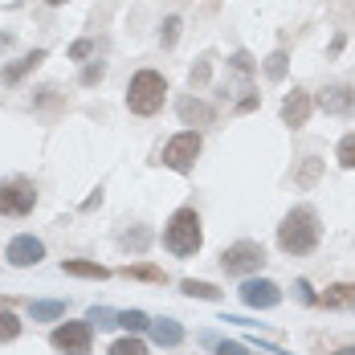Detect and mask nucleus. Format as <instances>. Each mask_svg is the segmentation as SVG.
<instances>
[{
    "label": "nucleus",
    "instance_id": "obj_35",
    "mask_svg": "<svg viewBox=\"0 0 355 355\" xmlns=\"http://www.w3.org/2000/svg\"><path fill=\"white\" fill-rule=\"evenodd\" d=\"M45 4H66V0H45Z\"/></svg>",
    "mask_w": 355,
    "mask_h": 355
},
{
    "label": "nucleus",
    "instance_id": "obj_30",
    "mask_svg": "<svg viewBox=\"0 0 355 355\" xmlns=\"http://www.w3.org/2000/svg\"><path fill=\"white\" fill-rule=\"evenodd\" d=\"M123 245L143 249V245H147V229H135V233H127V237H123Z\"/></svg>",
    "mask_w": 355,
    "mask_h": 355
},
{
    "label": "nucleus",
    "instance_id": "obj_16",
    "mask_svg": "<svg viewBox=\"0 0 355 355\" xmlns=\"http://www.w3.org/2000/svg\"><path fill=\"white\" fill-rule=\"evenodd\" d=\"M319 302L322 306H355V286H331Z\"/></svg>",
    "mask_w": 355,
    "mask_h": 355
},
{
    "label": "nucleus",
    "instance_id": "obj_26",
    "mask_svg": "<svg viewBox=\"0 0 355 355\" xmlns=\"http://www.w3.org/2000/svg\"><path fill=\"white\" fill-rule=\"evenodd\" d=\"M209 62H213V58H200V62L192 66V73H188V78H192V86H205V82H209V73H213Z\"/></svg>",
    "mask_w": 355,
    "mask_h": 355
},
{
    "label": "nucleus",
    "instance_id": "obj_12",
    "mask_svg": "<svg viewBox=\"0 0 355 355\" xmlns=\"http://www.w3.org/2000/svg\"><path fill=\"white\" fill-rule=\"evenodd\" d=\"M41 62H45V49H33V53H25L21 62H12V66H4V73H0V78H4L8 86H17V82H21V78H25L29 70H37Z\"/></svg>",
    "mask_w": 355,
    "mask_h": 355
},
{
    "label": "nucleus",
    "instance_id": "obj_21",
    "mask_svg": "<svg viewBox=\"0 0 355 355\" xmlns=\"http://www.w3.org/2000/svg\"><path fill=\"white\" fill-rule=\"evenodd\" d=\"M62 315H66V306H62V302H33V319L37 322L62 319Z\"/></svg>",
    "mask_w": 355,
    "mask_h": 355
},
{
    "label": "nucleus",
    "instance_id": "obj_22",
    "mask_svg": "<svg viewBox=\"0 0 355 355\" xmlns=\"http://www.w3.org/2000/svg\"><path fill=\"white\" fill-rule=\"evenodd\" d=\"M119 327H127V331H143V327H151V319H147L143 311H119Z\"/></svg>",
    "mask_w": 355,
    "mask_h": 355
},
{
    "label": "nucleus",
    "instance_id": "obj_33",
    "mask_svg": "<svg viewBox=\"0 0 355 355\" xmlns=\"http://www.w3.org/2000/svg\"><path fill=\"white\" fill-rule=\"evenodd\" d=\"M216 355H249V352L241 343H229V339H225V343H216Z\"/></svg>",
    "mask_w": 355,
    "mask_h": 355
},
{
    "label": "nucleus",
    "instance_id": "obj_34",
    "mask_svg": "<svg viewBox=\"0 0 355 355\" xmlns=\"http://www.w3.org/2000/svg\"><path fill=\"white\" fill-rule=\"evenodd\" d=\"M335 355H355V347H339V352H335Z\"/></svg>",
    "mask_w": 355,
    "mask_h": 355
},
{
    "label": "nucleus",
    "instance_id": "obj_29",
    "mask_svg": "<svg viewBox=\"0 0 355 355\" xmlns=\"http://www.w3.org/2000/svg\"><path fill=\"white\" fill-rule=\"evenodd\" d=\"M90 322H98V327H114V322H119V315H114V311H98V306H94V311H90Z\"/></svg>",
    "mask_w": 355,
    "mask_h": 355
},
{
    "label": "nucleus",
    "instance_id": "obj_20",
    "mask_svg": "<svg viewBox=\"0 0 355 355\" xmlns=\"http://www.w3.org/2000/svg\"><path fill=\"white\" fill-rule=\"evenodd\" d=\"M21 335V319L12 311H0V343H12Z\"/></svg>",
    "mask_w": 355,
    "mask_h": 355
},
{
    "label": "nucleus",
    "instance_id": "obj_1",
    "mask_svg": "<svg viewBox=\"0 0 355 355\" xmlns=\"http://www.w3.org/2000/svg\"><path fill=\"white\" fill-rule=\"evenodd\" d=\"M319 233H322L319 213L306 209V205H298V209H290L286 220L278 225V245L298 257V253H311V249L319 245Z\"/></svg>",
    "mask_w": 355,
    "mask_h": 355
},
{
    "label": "nucleus",
    "instance_id": "obj_8",
    "mask_svg": "<svg viewBox=\"0 0 355 355\" xmlns=\"http://www.w3.org/2000/svg\"><path fill=\"white\" fill-rule=\"evenodd\" d=\"M241 302L245 306H257V311H270V306H278L282 302V290L274 282H257V278H245V286H241Z\"/></svg>",
    "mask_w": 355,
    "mask_h": 355
},
{
    "label": "nucleus",
    "instance_id": "obj_23",
    "mask_svg": "<svg viewBox=\"0 0 355 355\" xmlns=\"http://www.w3.org/2000/svg\"><path fill=\"white\" fill-rule=\"evenodd\" d=\"M127 278H143V282H164V270L159 266H131Z\"/></svg>",
    "mask_w": 355,
    "mask_h": 355
},
{
    "label": "nucleus",
    "instance_id": "obj_3",
    "mask_svg": "<svg viewBox=\"0 0 355 355\" xmlns=\"http://www.w3.org/2000/svg\"><path fill=\"white\" fill-rule=\"evenodd\" d=\"M164 98H168V82H164V73L155 70H139L131 82H127V110L131 114H155V110L164 107Z\"/></svg>",
    "mask_w": 355,
    "mask_h": 355
},
{
    "label": "nucleus",
    "instance_id": "obj_10",
    "mask_svg": "<svg viewBox=\"0 0 355 355\" xmlns=\"http://www.w3.org/2000/svg\"><path fill=\"white\" fill-rule=\"evenodd\" d=\"M4 257H8L12 266H37V261L45 257V245H41L37 237H12Z\"/></svg>",
    "mask_w": 355,
    "mask_h": 355
},
{
    "label": "nucleus",
    "instance_id": "obj_18",
    "mask_svg": "<svg viewBox=\"0 0 355 355\" xmlns=\"http://www.w3.org/2000/svg\"><path fill=\"white\" fill-rule=\"evenodd\" d=\"M107 355H147V343L135 339V335H127V339H114Z\"/></svg>",
    "mask_w": 355,
    "mask_h": 355
},
{
    "label": "nucleus",
    "instance_id": "obj_25",
    "mask_svg": "<svg viewBox=\"0 0 355 355\" xmlns=\"http://www.w3.org/2000/svg\"><path fill=\"white\" fill-rule=\"evenodd\" d=\"M266 78H274V82H278V78H286V53H282V49L266 58Z\"/></svg>",
    "mask_w": 355,
    "mask_h": 355
},
{
    "label": "nucleus",
    "instance_id": "obj_11",
    "mask_svg": "<svg viewBox=\"0 0 355 355\" xmlns=\"http://www.w3.org/2000/svg\"><path fill=\"white\" fill-rule=\"evenodd\" d=\"M311 107H315V103H311V94H306V90H294V94L282 103L286 127H294V131H298V127H306V123H311Z\"/></svg>",
    "mask_w": 355,
    "mask_h": 355
},
{
    "label": "nucleus",
    "instance_id": "obj_14",
    "mask_svg": "<svg viewBox=\"0 0 355 355\" xmlns=\"http://www.w3.org/2000/svg\"><path fill=\"white\" fill-rule=\"evenodd\" d=\"M176 110H180V119H184V123H213V119H216V110L209 107V103H196V98H180Z\"/></svg>",
    "mask_w": 355,
    "mask_h": 355
},
{
    "label": "nucleus",
    "instance_id": "obj_4",
    "mask_svg": "<svg viewBox=\"0 0 355 355\" xmlns=\"http://www.w3.org/2000/svg\"><path fill=\"white\" fill-rule=\"evenodd\" d=\"M266 266V249L257 245V241H237V245H229L220 253V270L229 274V278H249V274H257Z\"/></svg>",
    "mask_w": 355,
    "mask_h": 355
},
{
    "label": "nucleus",
    "instance_id": "obj_31",
    "mask_svg": "<svg viewBox=\"0 0 355 355\" xmlns=\"http://www.w3.org/2000/svg\"><path fill=\"white\" fill-rule=\"evenodd\" d=\"M233 70L237 73H253V58H249V53H233Z\"/></svg>",
    "mask_w": 355,
    "mask_h": 355
},
{
    "label": "nucleus",
    "instance_id": "obj_7",
    "mask_svg": "<svg viewBox=\"0 0 355 355\" xmlns=\"http://www.w3.org/2000/svg\"><path fill=\"white\" fill-rule=\"evenodd\" d=\"M90 339H94L90 322H62L53 331V347L62 355H90Z\"/></svg>",
    "mask_w": 355,
    "mask_h": 355
},
{
    "label": "nucleus",
    "instance_id": "obj_24",
    "mask_svg": "<svg viewBox=\"0 0 355 355\" xmlns=\"http://www.w3.org/2000/svg\"><path fill=\"white\" fill-rule=\"evenodd\" d=\"M176 41H180V17H168V21H164V33H159V45L172 49Z\"/></svg>",
    "mask_w": 355,
    "mask_h": 355
},
{
    "label": "nucleus",
    "instance_id": "obj_6",
    "mask_svg": "<svg viewBox=\"0 0 355 355\" xmlns=\"http://www.w3.org/2000/svg\"><path fill=\"white\" fill-rule=\"evenodd\" d=\"M200 135L196 131H184V135H176V139L164 147V155H159V164H168L172 172H192L196 168V159H200Z\"/></svg>",
    "mask_w": 355,
    "mask_h": 355
},
{
    "label": "nucleus",
    "instance_id": "obj_17",
    "mask_svg": "<svg viewBox=\"0 0 355 355\" xmlns=\"http://www.w3.org/2000/svg\"><path fill=\"white\" fill-rule=\"evenodd\" d=\"M319 172H322L319 159H302V164H298V172H294V184H298V188H311V184L319 180Z\"/></svg>",
    "mask_w": 355,
    "mask_h": 355
},
{
    "label": "nucleus",
    "instance_id": "obj_9",
    "mask_svg": "<svg viewBox=\"0 0 355 355\" xmlns=\"http://www.w3.org/2000/svg\"><path fill=\"white\" fill-rule=\"evenodd\" d=\"M319 107L327 110V114H352L355 110V86H347V82L327 86L319 94Z\"/></svg>",
    "mask_w": 355,
    "mask_h": 355
},
{
    "label": "nucleus",
    "instance_id": "obj_13",
    "mask_svg": "<svg viewBox=\"0 0 355 355\" xmlns=\"http://www.w3.org/2000/svg\"><path fill=\"white\" fill-rule=\"evenodd\" d=\"M151 339L159 343V347H176L180 339H184V327L176 319H155L151 322Z\"/></svg>",
    "mask_w": 355,
    "mask_h": 355
},
{
    "label": "nucleus",
    "instance_id": "obj_28",
    "mask_svg": "<svg viewBox=\"0 0 355 355\" xmlns=\"http://www.w3.org/2000/svg\"><path fill=\"white\" fill-rule=\"evenodd\" d=\"M103 73H107V66H103V62H90V66L82 70V86H94V82H103Z\"/></svg>",
    "mask_w": 355,
    "mask_h": 355
},
{
    "label": "nucleus",
    "instance_id": "obj_15",
    "mask_svg": "<svg viewBox=\"0 0 355 355\" xmlns=\"http://www.w3.org/2000/svg\"><path fill=\"white\" fill-rule=\"evenodd\" d=\"M62 270H66V274H73V278H94V282L110 278V270H107V266H98V261H66Z\"/></svg>",
    "mask_w": 355,
    "mask_h": 355
},
{
    "label": "nucleus",
    "instance_id": "obj_19",
    "mask_svg": "<svg viewBox=\"0 0 355 355\" xmlns=\"http://www.w3.org/2000/svg\"><path fill=\"white\" fill-rule=\"evenodd\" d=\"M180 286H184V294L205 298V302H216V298H220V290H216L213 282H192V278H188V282H180Z\"/></svg>",
    "mask_w": 355,
    "mask_h": 355
},
{
    "label": "nucleus",
    "instance_id": "obj_27",
    "mask_svg": "<svg viewBox=\"0 0 355 355\" xmlns=\"http://www.w3.org/2000/svg\"><path fill=\"white\" fill-rule=\"evenodd\" d=\"M339 164L343 168H355V135H347V139L339 143Z\"/></svg>",
    "mask_w": 355,
    "mask_h": 355
},
{
    "label": "nucleus",
    "instance_id": "obj_32",
    "mask_svg": "<svg viewBox=\"0 0 355 355\" xmlns=\"http://www.w3.org/2000/svg\"><path fill=\"white\" fill-rule=\"evenodd\" d=\"M90 49H94V41H73V45H70V58H73V62H82Z\"/></svg>",
    "mask_w": 355,
    "mask_h": 355
},
{
    "label": "nucleus",
    "instance_id": "obj_2",
    "mask_svg": "<svg viewBox=\"0 0 355 355\" xmlns=\"http://www.w3.org/2000/svg\"><path fill=\"white\" fill-rule=\"evenodd\" d=\"M200 241H205V233H200L196 209H176V213L168 216V225H164V249H168V253L192 257V253L200 249Z\"/></svg>",
    "mask_w": 355,
    "mask_h": 355
},
{
    "label": "nucleus",
    "instance_id": "obj_5",
    "mask_svg": "<svg viewBox=\"0 0 355 355\" xmlns=\"http://www.w3.org/2000/svg\"><path fill=\"white\" fill-rule=\"evenodd\" d=\"M33 205H37L33 180H25V176L0 180V216H29Z\"/></svg>",
    "mask_w": 355,
    "mask_h": 355
}]
</instances>
